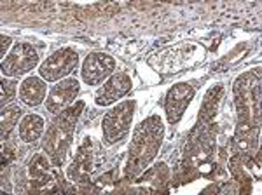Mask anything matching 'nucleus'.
I'll use <instances>...</instances> for the list:
<instances>
[{
    "label": "nucleus",
    "instance_id": "f257e3e1",
    "mask_svg": "<svg viewBox=\"0 0 262 195\" xmlns=\"http://www.w3.org/2000/svg\"><path fill=\"white\" fill-rule=\"evenodd\" d=\"M84 108L82 101H77L75 107H70L58 113V117L49 126L48 133L44 138V150L51 162L54 166H61L65 162V157L69 154V148L72 145V138H74L75 124H77L81 112Z\"/></svg>",
    "mask_w": 262,
    "mask_h": 195
},
{
    "label": "nucleus",
    "instance_id": "f03ea898",
    "mask_svg": "<svg viewBox=\"0 0 262 195\" xmlns=\"http://www.w3.org/2000/svg\"><path fill=\"white\" fill-rule=\"evenodd\" d=\"M161 139H163V124L159 117L152 115L138 126L129 147V162H128L129 175H138L154 159L156 152L161 147Z\"/></svg>",
    "mask_w": 262,
    "mask_h": 195
},
{
    "label": "nucleus",
    "instance_id": "7ed1b4c3",
    "mask_svg": "<svg viewBox=\"0 0 262 195\" xmlns=\"http://www.w3.org/2000/svg\"><path fill=\"white\" fill-rule=\"evenodd\" d=\"M133 110L135 101H124V103L117 105L116 108H112L111 112H107V115L103 117V127H101L105 143L114 145L128 134L131 118H133Z\"/></svg>",
    "mask_w": 262,
    "mask_h": 195
},
{
    "label": "nucleus",
    "instance_id": "20e7f679",
    "mask_svg": "<svg viewBox=\"0 0 262 195\" xmlns=\"http://www.w3.org/2000/svg\"><path fill=\"white\" fill-rule=\"evenodd\" d=\"M77 53H74L72 49H60L40 65V77L48 82H56L77 68Z\"/></svg>",
    "mask_w": 262,
    "mask_h": 195
},
{
    "label": "nucleus",
    "instance_id": "39448f33",
    "mask_svg": "<svg viewBox=\"0 0 262 195\" xmlns=\"http://www.w3.org/2000/svg\"><path fill=\"white\" fill-rule=\"evenodd\" d=\"M39 63L37 51L30 44H16L2 61V74L7 77H19L35 68Z\"/></svg>",
    "mask_w": 262,
    "mask_h": 195
},
{
    "label": "nucleus",
    "instance_id": "423d86ee",
    "mask_svg": "<svg viewBox=\"0 0 262 195\" xmlns=\"http://www.w3.org/2000/svg\"><path fill=\"white\" fill-rule=\"evenodd\" d=\"M114 68H116V61L111 56L103 53H93L82 65V80L90 86H96L111 77Z\"/></svg>",
    "mask_w": 262,
    "mask_h": 195
},
{
    "label": "nucleus",
    "instance_id": "0eeeda50",
    "mask_svg": "<svg viewBox=\"0 0 262 195\" xmlns=\"http://www.w3.org/2000/svg\"><path fill=\"white\" fill-rule=\"evenodd\" d=\"M79 82L75 79H65L60 84H56L51 89L48 101H46V108L51 113H61L63 110H67V107L75 100V96L79 94Z\"/></svg>",
    "mask_w": 262,
    "mask_h": 195
},
{
    "label": "nucleus",
    "instance_id": "6e6552de",
    "mask_svg": "<svg viewBox=\"0 0 262 195\" xmlns=\"http://www.w3.org/2000/svg\"><path fill=\"white\" fill-rule=\"evenodd\" d=\"M194 96V89L189 84H177L166 96V117L170 124H177L184 115L187 105Z\"/></svg>",
    "mask_w": 262,
    "mask_h": 195
},
{
    "label": "nucleus",
    "instance_id": "1a4fd4ad",
    "mask_svg": "<svg viewBox=\"0 0 262 195\" xmlns=\"http://www.w3.org/2000/svg\"><path fill=\"white\" fill-rule=\"evenodd\" d=\"M131 89V79L126 74H116L112 75L107 82L101 86L95 94V101L100 107H107L117 101L121 96H124Z\"/></svg>",
    "mask_w": 262,
    "mask_h": 195
},
{
    "label": "nucleus",
    "instance_id": "9d476101",
    "mask_svg": "<svg viewBox=\"0 0 262 195\" xmlns=\"http://www.w3.org/2000/svg\"><path fill=\"white\" fill-rule=\"evenodd\" d=\"M91 145H90V139L82 143L79 147L77 154H75V159L70 166V171H69V176L72 181H77V183H86L88 178H90V173H91Z\"/></svg>",
    "mask_w": 262,
    "mask_h": 195
},
{
    "label": "nucleus",
    "instance_id": "9b49d317",
    "mask_svg": "<svg viewBox=\"0 0 262 195\" xmlns=\"http://www.w3.org/2000/svg\"><path fill=\"white\" fill-rule=\"evenodd\" d=\"M46 92H48V86L44 80L39 77H28L19 86V100L28 107H39L46 100Z\"/></svg>",
    "mask_w": 262,
    "mask_h": 195
},
{
    "label": "nucleus",
    "instance_id": "f8f14e48",
    "mask_svg": "<svg viewBox=\"0 0 262 195\" xmlns=\"http://www.w3.org/2000/svg\"><path fill=\"white\" fill-rule=\"evenodd\" d=\"M42 131H44V120H42V117L30 113V115H27L21 120L19 138L23 139L25 143H32L40 138Z\"/></svg>",
    "mask_w": 262,
    "mask_h": 195
},
{
    "label": "nucleus",
    "instance_id": "ddd939ff",
    "mask_svg": "<svg viewBox=\"0 0 262 195\" xmlns=\"http://www.w3.org/2000/svg\"><path fill=\"white\" fill-rule=\"evenodd\" d=\"M30 176L33 180L46 181L49 178V162L44 155H35L30 162Z\"/></svg>",
    "mask_w": 262,
    "mask_h": 195
},
{
    "label": "nucleus",
    "instance_id": "4468645a",
    "mask_svg": "<svg viewBox=\"0 0 262 195\" xmlns=\"http://www.w3.org/2000/svg\"><path fill=\"white\" fill-rule=\"evenodd\" d=\"M250 94H252V113H253V117H255L257 120H259V84H257V86H253ZM239 98H243V107H238L239 117L247 118V115L250 113V112H248V98H247V94H245V92Z\"/></svg>",
    "mask_w": 262,
    "mask_h": 195
},
{
    "label": "nucleus",
    "instance_id": "2eb2a0df",
    "mask_svg": "<svg viewBox=\"0 0 262 195\" xmlns=\"http://www.w3.org/2000/svg\"><path fill=\"white\" fill-rule=\"evenodd\" d=\"M19 115H21V108L19 107H11V108H4L2 110V138L4 139H6V134L16 126Z\"/></svg>",
    "mask_w": 262,
    "mask_h": 195
},
{
    "label": "nucleus",
    "instance_id": "dca6fc26",
    "mask_svg": "<svg viewBox=\"0 0 262 195\" xmlns=\"http://www.w3.org/2000/svg\"><path fill=\"white\" fill-rule=\"evenodd\" d=\"M16 87L18 86H16L14 80H2V87H0V103H2V107H6V103H9L14 98Z\"/></svg>",
    "mask_w": 262,
    "mask_h": 195
},
{
    "label": "nucleus",
    "instance_id": "f3484780",
    "mask_svg": "<svg viewBox=\"0 0 262 195\" xmlns=\"http://www.w3.org/2000/svg\"><path fill=\"white\" fill-rule=\"evenodd\" d=\"M215 91H217V87H213L212 91L206 94V100H205V105H203V110H201V115L203 118H210L213 115L215 112V107H217V98H213Z\"/></svg>",
    "mask_w": 262,
    "mask_h": 195
},
{
    "label": "nucleus",
    "instance_id": "a211bd4d",
    "mask_svg": "<svg viewBox=\"0 0 262 195\" xmlns=\"http://www.w3.org/2000/svg\"><path fill=\"white\" fill-rule=\"evenodd\" d=\"M11 45V39L9 37H6V35H2V49H0V54L2 56H6V49Z\"/></svg>",
    "mask_w": 262,
    "mask_h": 195
}]
</instances>
